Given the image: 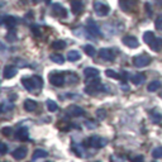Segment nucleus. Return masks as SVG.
Segmentation results:
<instances>
[{"label":"nucleus","instance_id":"2f4dec72","mask_svg":"<svg viewBox=\"0 0 162 162\" xmlns=\"http://www.w3.org/2000/svg\"><path fill=\"white\" fill-rule=\"evenodd\" d=\"M152 157L153 158H162V147H156L152 151Z\"/></svg>","mask_w":162,"mask_h":162},{"label":"nucleus","instance_id":"412c9836","mask_svg":"<svg viewBox=\"0 0 162 162\" xmlns=\"http://www.w3.org/2000/svg\"><path fill=\"white\" fill-rule=\"evenodd\" d=\"M24 109L27 112H34L37 109V103L34 100H30V99H27L24 101Z\"/></svg>","mask_w":162,"mask_h":162},{"label":"nucleus","instance_id":"79ce46f5","mask_svg":"<svg viewBox=\"0 0 162 162\" xmlns=\"http://www.w3.org/2000/svg\"><path fill=\"white\" fill-rule=\"evenodd\" d=\"M32 30H33V34H34L36 37L41 36V30H39V27H38V26H33V27H32Z\"/></svg>","mask_w":162,"mask_h":162},{"label":"nucleus","instance_id":"ddd939ff","mask_svg":"<svg viewBox=\"0 0 162 162\" xmlns=\"http://www.w3.org/2000/svg\"><path fill=\"white\" fill-rule=\"evenodd\" d=\"M84 75H85V77L86 80H93V79H96V77H99V71L94 69V67H86L84 70Z\"/></svg>","mask_w":162,"mask_h":162},{"label":"nucleus","instance_id":"a878e982","mask_svg":"<svg viewBox=\"0 0 162 162\" xmlns=\"http://www.w3.org/2000/svg\"><path fill=\"white\" fill-rule=\"evenodd\" d=\"M48 156V153H47V151H45V149H36L34 151V153H33V160H38V158H46Z\"/></svg>","mask_w":162,"mask_h":162},{"label":"nucleus","instance_id":"20e7f679","mask_svg":"<svg viewBox=\"0 0 162 162\" xmlns=\"http://www.w3.org/2000/svg\"><path fill=\"white\" fill-rule=\"evenodd\" d=\"M49 82L53 85V86H57V88H61L63 86L65 81H66V76H65V73L62 72H58V71H55L49 75Z\"/></svg>","mask_w":162,"mask_h":162},{"label":"nucleus","instance_id":"c03bdc74","mask_svg":"<svg viewBox=\"0 0 162 162\" xmlns=\"http://www.w3.org/2000/svg\"><path fill=\"white\" fill-rule=\"evenodd\" d=\"M155 3L158 8H162V0H155Z\"/></svg>","mask_w":162,"mask_h":162},{"label":"nucleus","instance_id":"f704fd0d","mask_svg":"<svg viewBox=\"0 0 162 162\" xmlns=\"http://www.w3.org/2000/svg\"><path fill=\"white\" fill-rule=\"evenodd\" d=\"M128 79H131L129 73H128L127 71H122V72H121V80H122V82H127Z\"/></svg>","mask_w":162,"mask_h":162},{"label":"nucleus","instance_id":"58836bf2","mask_svg":"<svg viewBox=\"0 0 162 162\" xmlns=\"http://www.w3.org/2000/svg\"><path fill=\"white\" fill-rule=\"evenodd\" d=\"M96 115H98L99 119H104V118L106 117V112L104 109H99L98 112H96Z\"/></svg>","mask_w":162,"mask_h":162},{"label":"nucleus","instance_id":"c9c22d12","mask_svg":"<svg viewBox=\"0 0 162 162\" xmlns=\"http://www.w3.org/2000/svg\"><path fill=\"white\" fill-rule=\"evenodd\" d=\"M144 9H146L147 15H148L149 18L152 17V6H151V4H149V3H146V4H144Z\"/></svg>","mask_w":162,"mask_h":162},{"label":"nucleus","instance_id":"ea45409f","mask_svg":"<svg viewBox=\"0 0 162 162\" xmlns=\"http://www.w3.org/2000/svg\"><path fill=\"white\" fill-rule=\"evenodd\" d=\"M72 149L75 151V153H76L77 156H82V149H81V147H79V146H76V144H73V146H72Z\"/></svg>","mask_w":162,"mask_h":162},{"label":"nucleus","instance_id":"9b49d317","mask_svg":"<svg viewBox=\"0 0 162 162\" xmlns=\"http://www.w3.org/2000/svg\"><path fill=\"white\" fill-rule=\"evenodd\" d=\"M123 43L129 48H137L139 46V42L134 36H125L123 38Z\"/></svg>","mask_w":162,"mask_h":162},{"label":"nucleus","instance_id":"0eeeda50","mask_svg":"<svg viewBox=\"0 0 162 162\" xmlns=\"http://www.w3.org/2000/svg\"><path fill=\"white\" fill-rule=\"evenodd\" d=\"M99 56L105 61H113L115 58V52L112 48H101L99 51Z\"/></svg>","mask_w":162,"mask_h":162},{"label":"nucleus","instance_id":"2eb2a0df","mask_svg":"<svg viewBox=\"0 0 162 162\" xmlns=\"http://www.w3.org/2000/svg\"><path fill=\"white\" fill-rule=\"evenodd\" d=\"M15 137H17V139H19V141H28V138H29L28 129L26 127L19 128L17 131V133H15Z\"/></svg>","mask_w":162,"mask_h":162},{"label":"nucleus","instance_id":"4468645a","mask_svg":"<svg viewBox=\"0 0 162 162\" xmlns=\"http://www.w3.org/2000/svg\"><path fill=\"white\" fill-rule=\"evenodd\" d=\"M22 84H23L26 90H28V91H33V90L37 89L36 84L33 81V77H23V79H22Z\"/></svg>","mask_w":162,"mask_h":162},{"label":"nucleus","instance_id":"37998d69","mask_svg":"<svg viewBox=\"0 0 162 162\" xmlns=\"http://www.w3.org/2000/svg\"><path fill=\"white\" fill-rule=\"evenodd\" d=\"M6 39L8 41H15L17 39V36H15L14 32H10L9 34H6Z\"/></svg>","mask_w":162,"mask_h":162},{"label":"nucleus","instance_id":"dca6fc26","mask_svg":"<svg viewBox=\"0 0 162 162\" xmlns=\"http://www.w3.org/2000/svg\"><path fill=\"white\" fill-rule=\"evenodd\" d=\"M4 24H5L9 29H13V28H15L17 24H18V19H17L15 17H13V15H5V17H4Z\"/></svg>","mask_w":162,"mask_h":162},{"label":"nucleus","instance_id":"7c9ffc66","mask_svg":"<svg viewBox=\"0 0 162 162\" xmlns=\"http://www.w3.org/2000/svg\"><path fill=\"white\" fill-rule=\"evenodd\" d=\"M47 109L49 112H56L58 109V106H57V104L53 100H47Z\"/></svg>","mask_w":162,"mask_h":162},{"label":"nucleus","instance_id":"7ed1b4c3","mask_svg":"<svg viewBox=\"0 0 162 162\" xmlns=\"http://www.w3.org/2000/svg\"><path fill=\"white\" fill-rule=\"evenodd\" d=\"M152 58L151 56H148L147 53H142V55H138L136 57H133V65L138 69H142V67H146L151 63Z\"/></svg>","mask_w":162,"mask_h":162},{"label":"nucleus","instance_id":"9d476101","mask_svg":"<svg viewBox=\"0 0 162 162\" xmlns=\"http://www.w3.org/2000/svg\"><path fill=\"white\" fill-rule=\"evenodd\" d=\"M27 153H28V149L26 147H18L17 149L13 151L12 156H13V158L20 161V160H24L27 157Z\"/></svg>","mask_w":162,"mask_h":162},{"label":"nucleus","instance_id":"de8ad7c7","mask_svg":"<svg viewBox=\"0 0 162 162\" xmlns=\"http://www.w3.org/2000/svg\"><path fill=\"white\" fill-rule=\"evenodd\" d=\"M51 2H52V0H45V3H46L47 5H51Z\"/></svg>","mask_w":162,"mask_h":162},{"label":"nucleus","instance_id":"a18cd8bd","mask_svg":"<svg viewBox=\"0 0 162 162\" xmlns=\"http://www.w3.org/2000/svg\"><path fill=\"white\" fill-rule=\"evenodd\" d=\"M5 48H6V47H5V45H3V43L0 42V51H5Z\"/></svg>","mask_w":162,"mask_h":162},{"label":"nucleus","instance_id":"6e6552de","mask_svg":"<svg viewBox=\"0 0 162 162\" xmlns=\"http://www.w3.org/2000/svg\"><path fill=\"white\" fill-rule=\"evenodd\" d=\"M17 73H18V69L15 66H13V65H8L3 71V76H4V79L9 80V79H13Z\"/></svg>","mask_w":162,"mask_h":162},{"label":"nucleus","instance_id":"473e14b6","mask_svg":"<svg viewBox=\"0 0 162 162\" xmlns=\"http://www.w3.org/2000/svg\"><path fill=\"white\" fill-rule=\"evenodd\" d=\"M33 81H34V84H36V88L37 89H41L42 88V85H43V81H42V79L39 77V76H33Z\"/></svg>","mask_w":162,"mask_h":162},{"label":"nucleus","instance_id":"1a4fd4ad","mask_svg":"<svg viewBox=\"0 0 162 162\" xmlns=\"http://www.w3.org/2000/svg\"><path fill=\"white\" fill-rule=\"evenodd\" d=\"M52 10H53V14L57 15L58 18H66L67 17V10L61 4H52Z\"/></svg>","mask_w":162,"mask_h":162},{"label":"nucleus","instance_id":"a211bd4d","mask_svg":"<svg viewBox=\"0 0 162 162\" xmlns=\"http://www.w3.org/2000/svg\"><path fill=\"white\" fill-rule=\"evenodd\" d=\"M131 81L134 84V85H137V86H139V85H142L144 81H146V76H144V73H136V75H133V76H131Z\"/></svg>","mask_w":162,"mask_h":162},{"label":"nucleus","instance_id":"f3484780","mask_svg":"<svg viewBox=\"0 0 162 162\" xmlns=\"http://www.w3.org/2000/svg\"><path fill=\"white\" fill-rule=\"evenodd\" d=\"M69 114L71 117H82L85 115V110L80 106H76V105H72L70 109H69Z\"/></svg>","mask_w":162,"mask_h":162},{"label":"nucleus","instance_id":"39448f33","mask_svg":"<svg viewBox=\"0 0 162 162\" xmlns=\"http://www.w3.org/2000/svg\"><path fill=\"white\" fill-rule=\"evenodd\" d=\"M86 30L91 37H101V30L99 28V26L96 24V22H94L93 19H88V23H86Z\"/></svg>","mask_w":162,"mask_h":162},{"label":"nucleus","instance_id":"e433bc0d","mask_svg":"<svg viewBox=\"0 0 162 162\" xmlns=\"http://www.w3.org/2000/svg\"><path fill=\"white\" fill-rule=\"evenodd\" d=\"M2 133L4 134V136H10L13 133V131H12V128L10 127H4L3 129H2Z\"/></svg>","mask_w":162,"mask_h":162},{"label":"nucleus","instance_id":"a19ab883","mask_svg":"<svg viewBox=\"0 0 162 162\" xmlns=\"http://www.w3.org/2000/svg\"><path fill=\"white\" fill-rule=\"evenodd\" d=\"M131 161H132V162H143V161H144V158H143V156L138 155V156L131 157Z\"/></svg>","mask_w":162,"mask_h":162},{"label":"nucleus","instance_id":"6ab92c4d","mask_svg":"<svg viewBox=\"0 0 162 162\" xmlns=\"http://www.w3.org/2000/svg\"><path fill=\"white\" fill-rule=\"evenodd\" d=\"M149 115H151V119H152V122H153L155 124H160V123L162 122V114H161V112H160L158 109L151 110Z\"/></svg>","mask_w":162,"mask_h":162},{"label":"nucleus","instance_id":"cd10ccee","mask_svg":"<svg viewBox=\"0 0 162 162\" xmlns=\"http://www.w3.org/2000/svg\"><path fill=\"white\" fill-rule=\"evenodd\" d=\"M105 75L108 77H110V79H115V80H121V73H118L115 72L114 70H110V69H108L105 71Z\"/></svg>","mask_w":162,"mask_h":162},{"label":"nucleus","instance_id":"f257e3e1","mask_svg":"<svg viewBox=\"0 0 162 162\" xmlns=\"http://www.w3.org/2000/svg\"><path fill=\"white\" fill-rule=\"evenodd\" d=\"M88 82H89V85L85 88V93L89 94V95L95 94V93H100V91L105 90V86L101 84V81L98 77L93 79V80H89Z\"/></svg>","mask_w":162,"mask_h":162},{"label":"nucleus","instance_id":"bb28decb","mask_svg":"<svg viewBox=\"0 0 162 162\" xmlns=\"http://www.w3.org/2000/svg\"><path fill=\"white\" fill-rule=\"evenodd\" d=\"M160 88H161V82L157 81V80H155V81H152V82H149V84H148L147 90L152 93V91H157Z\"/></svg>","mask_w":162,"mask_h":162},{"label":"nucleus","instance_id":"5701e85b","mask_svg":"<svg viewBox=\"0 0 162 162\" xmlns=\"http://www.w3.org/2000/svg\"><path fill=\"white\" fill-rule=\"evenodd\" d=\"M52 49H55V51H61L63 48H66V42H63V41H55V42H52V45H51Z\"/></svg>","mask_w":162,"mask_h":162},{"label":"nucleus","instance_id":"f03ea898","mask_svg":"<svg viewBox=\"0 0 162 162\" xmlns=\"http://www.w3.org/2000/svg\"><path fill=\"white\" fill-rule=\"evenodd\" d=\"M106 139H104V138H101V137H96V136H94V137H90V138H88V139H85L84 141V146L85 147H94V148H103V147H105L106 146Z\"/></svg>","mask_w":162,"mask_h":162},{"label":"nucleus","instance_id":"c756f323","mask_svg":"<svg viewBox=\"0 0 162 162\" xmlns=\"http://www.w3.org/2000/svg\"><path fill=\"white\" fill-rule=\"evenodd\" d=\"M80 57H81V55L77 51H70L69 55H67V58L70 61H77V60H80Z\"/></svg>","mask_w":162,"mask_h":162},{"label":"nucleus","instance_id":"393cba45","mask_svg":"<svg viewBox=\"0 0 162 162\" xmlns=\"http://www.w3.org/2000/svg\"><path fill=\"white\" fill-rule=\"evenodd\" d=\"M49 58L55 63H58V65H62L65 62V57L61 55V53H52V55L49 56Z\"/></svg>","mask_w":162,"mask_h":162},{"label":"nucleus","instance_id":"4be33fe9","mask_svg":"<svg viewBox=\"0 0 162 162\" xmlns=\"http://www.w3.org/2000/svg\"><path fill=\"white\" fill-rule=\"evenodd\" d=\"M155 34H153V32H151V30H147V32H144V34H143V41L146 42V45H148V46H151L152 45V42L155 41Z\"/></svg>","mask_w":162,"mask_h":162},{"label":"nucleus","instance_id":"f8f14e48","mask_svg":"<svg viewBox=\"0 0 162 162\" xmlns=\"http://www.w3.org/2000/svg\"><path fill=\"white\" fill-rule=\"evenodd\" d=\"M138 3V0H119V6L124 12H131L133 5Z\"/></svg>","mask_w":162,"mask_h":162},{"label":"nucleus","instance_id":"4c0bfd02","mask_svg":"<svg viewBox=\"0 0 162 162\" xmlns=\"http://www.w3.org/2000/svg\"><path fill=\"white\" fill-rule=\"evenodd\" d=\"M6 152H8V146L5 143H3V142H0V153L5 155Z\"/></svg>","mask_w":162,"mask_h":162},{"label":"nucleus","instance_id":"423d86ee","mask_svg":"<svg viewBox=\"0 0 162 162\" xmlns=\"http://www.w3.org/2000/svg\"><path fill=\"white\" fill-rule=\"evenodd\" d=\"M94 10H95L96 15L106 17L108 14H109V12H110V8H109V5L103 3V2H95L94 3Z\"/></svg>","mask_w":162,"mask_h":162},{"label":"nucleus","instance_id":"c85d7f7f","mask_svg":"<svg viewBox=\"0 0 162 162\" xmlns=\"http://www.w3.org/2000/svg\"><path fill=\"white\" fill-rule=\"evenodd\" d=\"M84 51H85L86 55L90 56V57H94V56H95V53H96L95 47H94V46H91V45H86V46L84 47Z\"/></svg>","mask_w":162,"mask_h":162},{"label":"nucleus","instance_id":"aec40b11","mask_svg":"<svg viewBox=\"0 0 162 162\" xmlns=\"http://www.w3.org/2000/svg\"><path fill=\"white\" fill-rule=\"evenodd\" d=\"M71 9H72L73 14H76V15L80 14L82 10V4L80 0H71Z\"/></svg>","mask_w":162,"mask_h":162},{"label":"nucleus","instance_id":"49530a36","mask_svg":"<svg viewBox=\"0 0 162 162\" xmlns=\"http://www.w3.org/2000/svg\"><path fill=\"white\" fill-rule=\"evenodd\" d=\"M4 112V104H0V114Z\"/></svg>","mask_w":162,"mask_h":162},{"label":"nucleus","instance_id":"b1692460","mask_svg":"<svg viewBox=\"0 0 162 162\" xmlns=\"http://www.w3.org/2000/svg\"><path fill=\"white\" fill-rule=\"evenodd\" d=\"M151 48H152L153 51H156V52H158V51H161L162 49V38H155V41L152 42V45L149 46Z\"/></svg>","mask_w":162,"mask_h":162},{"label":"nucleus","instance_id":"72a5a7b5","mask_svg":"<svg viewBox=\"0 0 162 162\" xmlns=\"http://www.w3.org/2000/svg\"><path fill=\"white\" fill-rule=\"evenodd\" d=\"M155 27L158 29V30H162V15H158L156 22H155Z\"/></svg>","mask_w":162,"mask_h":162}]
</instances>
